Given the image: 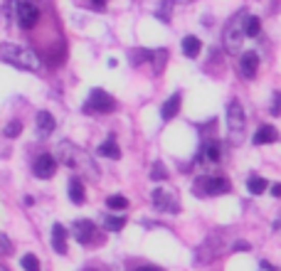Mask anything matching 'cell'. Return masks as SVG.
<instances>
[{
    "instance_id": "obj_1",
    "label": "cell",
    "mask_w": 281,
    "mask_h": 271,
    "mask_svg": "<svg viewBox=\"0 0 281 271\" xmlns=\"http://www.w3.org/2000/svg\"><path fill=\"white\" fill-rule=\"evenodd\" d=\"M0 62H8V64H13V67L25 71L40 69V57L32 50H28V47H20V44H13V42L0 44Z\"/></svg>"
},
{
    "instance_id": "obj_2",
    "label": "cell",
    "mask_w": 281,
    "mask_h": 271,
    "mask_svg": "<svg viewBox=\"0 0 281 271\" xmlns=\"http://www.w3.org/2000/svg\"><path fill=\"white\" fill-rule=\"evenodd\" d=\"M62 160H64L69 168H84L86 175L94 178V180L99 178V168L89 160V156H86L82 148H74L72 143H62Z\"/></svg>"
},
{
    "instance_id": "obj_3",
    "label": "cell",
    "mask_w": 281,
    "mask_h": 271,
    "mask_svg": "<svg viewBox=\"0 0 281 271\" xmlns=\"http://www.w3.org/2000/svg\"><path fill=\"white\" fill-rule=\"evenodd\" d=\"M244 126H247L244 106H242L237 99H232V101H229V106H227V129H229V138H232V143H235V145H239V143H242Z\"/></svg>"
},
{
    "instance_id": "obj_4",
    "label": "cell",
    "mask_w": 281,
    "mask_h": 271,
    "mask_svg": "<svg viewBox=\"0 0 281 271\" xmlns=\"http://www.w3.org/2000/svg\"><path fill=\"white\" fill-rule=\"evenodd\" d=\"M244 20H247V13L239 10L225 25V47H227V52H232V55H237L239 47H242V40L247 37L244 35Z\"/></svg>"
},
{
    "instance_id": "obj_5",
    "label": "cell",
    "mask_w": 281,
    "mask_h": 271,
    "mask_svg": "<svg viewBox=\"0 0 281 271\" xmlns=\"http://www.w3.org/2000/svg\"><path fill=\"white\" fill-rule=\"evenodd\" d=\"M232 190V183L227 180L225 175H207L200 178L195 183V192L200 198H212V195H225Z\"/></svg>"
},
{
    "instance_id": "obj_6",
    "label": "cell",
    "mask_w": 281,
    "mask_h": 271,
    "mask_svg": "<svg viewBox=\"0 0 281 271\" xmlns=\"http://www.w3.org/2000/svg\"><path fill=\"white\" fill-rule=\"evenodd\" d=\"M225 252V244H222V234H210L205 242L200 244V249H197V257L195 261L197 264H210L215 259L220 257Z\"/></svg>"
},
{
    "instance_id": "obj_7",
    "label": "cell",
    "mask_w": 281,
    "mask_h": 271,
    "mask_svg": "<svg viewBox=\"0 0 281 271\" xmlns=\"http://www.w3.org/2000/svg\"><path fill=\"white\" fill-rule=\"evenodd\" d=\"M15 17H17V25L22 30H32L40 20V10L28 0H17L15 3Z\"/></svg>"
},
{
    "instance_id": "obj_8",
    "label": "cell",
    "mask_w": 281,
    "mask_h": 271,
    "mask_svg": "<svg viewBox=\"0 0 281 271\" xmlns=\"http://www.w3.org/2000/svg\"><path fill=\"white\" fill-rule=\"evenodd\" d=\"M86 109H89V111H97V114H111V111H116V101H113V96H109L104 89H94V91L89 94Z\"/></svg>"
},
{
    "instance_id": "obj_9",
    "label": "cell",
    "mask_w": 281,
    "mask_h": 271,
    "mask_svg": "<svg viewBox=\"0 0 281 271\" xmlns=\"http://www.w3.org/2000/svg\"><path fill=\"white\" fill-rule=\"evenodd\" d=\"M151 200H153L155 210H160V212H178L180 210L178 198L173 192H166V190H153V198Z\"/></svg>"
},
{
    "instance_id": "obj_10",
    "label": "cell",
    "mask_w": 281,
    "mask_h": 271,
    "mask_svg": "<svg viewBox=\"0 0 281 271\" xmlns=\"http://www.w3.org/2000/svg\"><path fill=\"white\" fill-rule=\"evenodd\" d=\"M74 237L79 244H91L97 239V225L91 219H77L74 222Z\"/></svg>"
},
{
    "instance_id": "obj_11",
    "label": "cell",
    "mask_w": 281,
    "mask_h": 271,
    "mask_svg": "<svg viewBox=\"0 0 281 271\" xmlns=\"http://www.w3.org/2000/svg\"><path fill=\"white\" fill-rule=\"evenodd\" d=\"M259 69V55L256 52H242L239 55V71L244 79H254Z\"/></svg>"
},
{
    "instance_id": "obj_12",
    "label": "cell",
    "mask_w": 281,
    "mask_h": 271,
    "mask_svg": "<svg viewBox=\"0 0 281 271\" xmlns=\"http://www.w3.org/2000/svg\"><path fill=\"white\" fill-rule=\"evenodd\" d=\"M55 170H57L55 156H50V153L37 156V160H35V175H37V178L47 180V178H52V175H55Z\"/></svg>"
},
{
    "instance_id": "obj_13",
    "label": "cell",
    "mask_w": 281,
    "mask_h": 271,
    "mask_svg": "<svg viewBox=\"0 0 281 271\" xmlns=\"http://www.w3.org/2000/svg\"><path fill=\"white\" fill-rule=\"evenodd\" d=\"M55 116L50 114V111H40L37 114V136L40 138H47V136H52V131H55Z\"/></svg>"
},
{
    "instance_id": "obj_14",
    "label": "cell",
    "mask_w": 281,
    "mask_h": 271,
    "mask_svg": "<svg viewBox=\"0 0 281 271\" xmlns=\"http://www.w3.org/2000/svg\"><path fill=\"white\" fill-rule=\"evenodd\" d=\"M180 104H183V99H180V94H173L166 104H163V109H160V116H163V121H170V118H175L178 116V111H180Z\"/></svg>"
},
{
    "instance_id": "obj_15",
    "label": "cell",
    "mask_w": 281,
    "mask_h": 271,
    "mask_svg": "<svg viewBox=\"0 0 281 271\" xmlns=\"http://www.w3.org/2000/svg\"><path fill=\"white\" fill-rule=\"evenodd\" d=\"M52 247H55L57 254H67V229L62 225L52 227Z\"/></svg>"
},
{
    "instance_id": "obj_16",
    "label": "cell",
    "mask_w": 281,
    "mask_h": 271,
    "mask_svg": "<svg viewBox=\"0 0 281 271\" xmlns=\"http://www.w3.org/2000/svg\"><path fill=\"white\" fill-rule=\"evenodd\" d=\"M200 160H207V163H220L222 160V145L217 141H210L205 143V148H202V153H200Z\"/></svg>"
},
{
    "instance_id": "obj_17",
    "label": "cell",
    "mask_w": 281,
    "mask_h": 271,
    "mask_svg": "<svg viewBox=\"0 0 281 271\" xmlns=\"http://www.w3.org/2000/svg\"><path fill=\"white\" fill-rule=\"evenodd\" d=\"M256 145H264V143H274V141H279V131L274 129V126H262V129L254 133V138H252Z\"/></svg>"
},
{
    "instance_id": "obj_18",
    "label": "cell",
    "mask_w": 281,
    "mask_h": 271,
    "mask_svg": "<svg viewBox=\"0 0 281 271\" xmlns=\"http://www.w3.org/2000/svg\"><path fill=\"white\" fill-rule=\"evenodd\" d=\"M99 156H104V158H121V151H119V143H116V136H109L106 141L99 145V151H97Z\"/></svg>"
},
{
    "instance_id": "obj_19",
    "label": "cell",
    "mask_w": 281,
    "mask_h": 271,
    "mask_svg": "<svg viewBox=\"0 0 281 271\" xmlns=\"http://www.w3.org/2000/svg\"><path fill=\"white\" fill-rule=\"evenodd\" d=\"M200 50H202V42L197 40L195 35H188V37L183 40V52H185V57L195 59L197 55H200Z\"/></svg>"
},
{
    "instance_id": "obj_20",
    "label": "cell",
    "mask_w": 281,
    "mask_h": 271,
    "mask_svg": "<svg viewBox=\"0 0 281 271\" xmlns=\"http://www.w3.org/2000/svg\"><path fill=\"white\" fill-rule=\"evenodd\" d=\"M69 200L74 205H84V185L79 178H72L69 180Z\"/></svg>"
},
{
    "instance_id": "obj_21",
    "label": "cell",
    "mask_w": 281,
    "mask_h": 271,
    "mask_svg": "<svg viewBox=\"0 0 281 271\" xmlns=\"http://www.w3.org/2000/svg\"><path fill=\"white\" fill-rule=\"evenodd\" d=\"M259 30H262V22H259V17H254V15H247V20H244V35L247 37H259Z\"/></svg>"
},
{
    "instance_id": "obj_22",
    "label": "cell",
    "mask_w": 281,
    "mask_h": 271,
    "mask_svg": "<svg viewBox=\"0 0 281 271\" xmlns=\"http://www.w3.org/2000/svg\"><path fill=\"white\" fill-rule=\"evenodd\" d=\"M247 187H249L252 195H264V190L269 187V183L264 178H259V175H252V178L247 180Z\"/></svg>"
},
{
    "instance_id": "obj_23",
    "label": "cell",
    "mask_w": 281,
    "mask_h": 271,
    "mask_svg": "<svg viewBox=\"0 0 281 271\" xmlns=\"http://www.w3.org/2000/svg\"><path fill=\"white\" fill-rule=\"evenodd\" d=\"M106 205H109V210H126L128 200L124 195H109V198H106Z\"/></svg>"
},
{
    "instance_id": "obj_24",
    "label": "cell",
    "mask_w": 281,
    "mask_h": 271,
    "mask_svg": "<svg viewBox=\"0 0 281 271\" xmlns=\"http://www.w3.org/2000/svg\"><path fill=\"white\" fill-rule=\"evenodd\" d=\"M124 225H126V219L124 217H116V214H109L106 222H104V227L109 229V232H119V229H124Z\"/></svg>"
},
{
    "instance_id": "obj_25",
    "label": "cell",
    "mask_w": 281,
    "mask_h": 271,
    "mask_svg": "<svg viewBox=\"0 0 281 271\" xmlns=\"http://www.w3.org/2000/svg\"><path fill=\"white\" fill-rule=\"evenodd\" d=\"M20 264H22L25 271H40V261H37L35 254H25V257L20 259Z\"/></svg>"
},
{
    "instance_id": "obj_26",
    "label": "cell",
    "mask_w": 281,
    "mask_h": 271,
    "mask_svg": "<svg viewBox=\"0 0 281 271\" xmlns=\"http://www.w3.org/2000/svg\"><path fill=\"white\" fill-rule=\"evenodd\" d=\"M173 3H175V0H163V3H160V8H158V20L170 22V8H173Z\"/></svg>"
},
{
    "instance_id": "obj_27",
    "label": "cell",
    "mask_w": 281,
    "mask_h": 271,
    "mask_svg": "<svg viewBox=\"0 0 281 271\" xmlns=\"http://www.w3.org/2000/svg\"><path fill=\"white\" fill-rule=\"evenodd\" d=\"M151 57H153L151 50H133L131 52V64H140L143 59H151Z\"/></svg>"
},
{
    "instance_id": "obj_28",
    "label": "cell",
    "mask_w": 281,
    "mask_h": 271,
    "mask_svg": "<svg viewBox=\"0 0 281 271\" xmlns=\"http://www.w3.org/2000/svg\"><path fill=\"white\" fill-rule=\"evenodd\" d=\"M151 178H153V180H166V178H168L166 165H163V163H155L153 168H151Z\"/></svg>"
},
{
    "instance_id": "obj_29",
    "label": "cell",
    "mask_w": 281,
    "mask_h": 271,
    "mask_svg": "<svg viewBox=\"0 0 281 271\" xmlns=\"http://www.w3.org/2000/svg\"><path fill=\"white\" fill-rule=\"evenodd\" d=\"M20 131H22V124H20V121H10V124L5 126V136H8V138H17Z\"/></svg>"
},
{
    "instance_id": "obj_30",
    "label": "cell",
    "mask_w": 281,
    "mask_h": 271,
    "mask_svg": "<svg viewBox=\"0 0 281 271\" xmlns=\"http://www.w3.org/2000/svg\"><path fill=\"white\" fill-rule=\"evenodd\" d=\"M0 254H13V244L3 232H0Z\"/></svg>"
},
{
    "instance_id": "obj_31",
    "label": "cell",
    "mask_w": 281,
    "mask_h": 271,
    "mask_svg": "<svg viewBox=\"0 0 281 271\" xmlns=\"http://www.w3.org/2000/svg\"><path fill=\"white\" fill-rule=\"evenodd\" d=\"M271 114L279 116L281 114V91H276L274 94V104H271Z\"/></svg>"
},
{
    "instance_id": "obj_32",
    "label": "cell",
    "mask_w": 281,
    "mask_h": 271,
    "mask_svg": "<svg viewBox=\"0 0 281 271\" xmlns=\"http://www.w3.org/2000/svg\"><path fill=\"white\" fill-rule=\"evenodd\" d=\"M252 249V244L244 242V239H239V242H235V252H249Z\"/></svg>"
},
{
    "instance_id": "obj_33",
    "label": "cell",
    "mask_w": 281,
    "mask_h": 271,
    "mask_svg": "<svg viewBox=\"0 0 281 271\" xmlns=\"http://www.w3.org/2000/svg\"><path fill=\"white\" fill-rule=\"evenodd\" d=\"M271 195H274V198H281V183H274V185H271Z\"/></svg>"
},
{
    "instance_id": "obj_34",
    "label": "cell",
    "mask_w": 281,
    "mask_h": 271,
    "mask_svg": "<svg viewBox=\"0 0 281 271\" xmlns=\"http://www.w3.org/2000/svg\"><path fill=\"white\" fill-rule=\"evenodd\" d=\"M136 271H163L160 266H138Z\"/></svg>"
},
{
    "instance_id": "obj_35",
    "label": "cell",
    "mask_w": 281,
    "mask_h": 271,
    "mask_svg": "<svg viewBox=\"0 0 281 271\" xmlns=\"http://www.w3.org/2000/svg\"><path fill=\"white\" fill-rule=\"evenodd\" d=\"M91 3H94V5H97V8H104V5H106V3H109V0H91Z\"/></svg>"
},
{
    "instance_id": "obj_36",
    "label": "cell",
    "mask_w": 281,
    "mask_h": 271,
    "mask_svg": "<svg viewBox=\"0 0 281 271\" xmlns=\"http://www.w3.org/2000/svg\"><path fill=\"white\" fill-rule=\"evenodd\" d=\"M84 271H99V269H84Z\"/></svg>"
},
{
    "instance_id": "obj_37",
    "label": "cell",
    "mask_w": 281,
    "mask_h": 271,
    "mask_svg": "<svg viewBox=\"0 0 281 271\" xmlns=\"http://www.w3.org/2000/svg\"><path fill=\"white\" fill-rule=\"evenodd\" d=\"M180 3H190V0H180Z\"/></svg>"
}]
</instances>
